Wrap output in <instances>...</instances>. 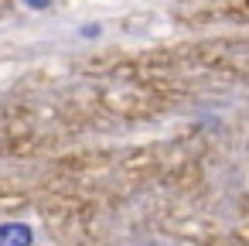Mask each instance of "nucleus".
I'll return each mask as SVG.
<instances>
[{
  "instance_id": "obj_1",
  "label": "nucleus",
  "mask_w": 249,
  "mask_h": 246,
  "mask_svg": "<svg viewBox=\"0 0 249 246\" xmlns=\"http://www.w3.org/2000/svg\"><path fill=\"white\" fill-rule=\"evenodd\" d=\"M35 232L28 222H4L0 226V246H31Z\"/></svg>"
},
{
  "instance_id": "obj_2",
  "label": "nucleus",
  "mask_w": 249,
  "mask_h": 246,
  "mask_svg": "<svg viewBox=\"0 0 249 246\" xmlns=\"http://www.w3.org/2000/svg\"><path fill=\"white\" fill-rule=\"evenodd\" d=\"M24 4H28L31 11H45V7L52 4V0H24Z\"/></svg>"
}]
</instances>
